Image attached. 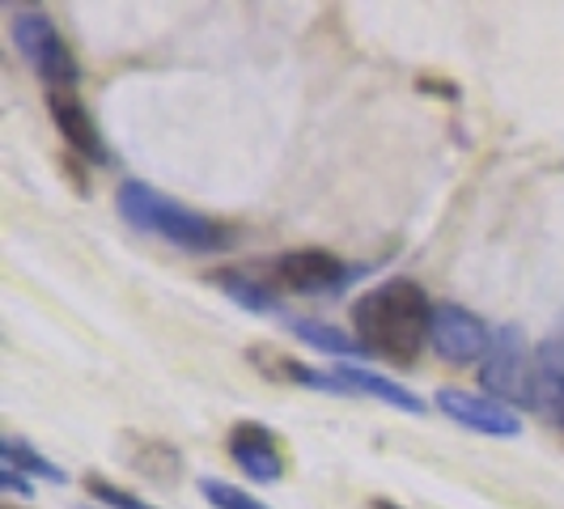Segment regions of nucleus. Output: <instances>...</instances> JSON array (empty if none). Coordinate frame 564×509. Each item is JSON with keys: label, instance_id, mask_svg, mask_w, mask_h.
<instances>
[{"label": "nucleus", "instance_id": "nucleus-15", "mask_svg": "<svg viewBox=\"0 0 564 509\" xmlns=\"http://www.w3.org/2000/svg\"><path fill=\"white\" fill-rule=\"evenodd\" d=\"M199 492H204V501L213 509H268L263 501H254L251 492H242V488H234L226 480H199Z\"/></svg>", "mask_w": 564, "mask_h": 509}, {"label": "nucleus", "instance_id": "nucleus-18", "mask_svg": "<svg viewBox=\"0 0 564 509\" xmlns=\"http://www.w3.org/2000/svg\"><path fill=\"white\" fill-rule=\"evenodd\" d=\"M373 509H399L395 501H387V497H378V501H373Z\"/></svg>", "mask_w": 564, "mask_h": 509}, {"label": "nucleus", "instance_id": "nucleus-7", "mask_svg": "<svg viewBox=\"0 0 564 509\" xmlns=\"http://www.w3.org/2000/svg\"><path fill=\"white\" fill-rule=\"evenodd\" d=\"M433 403H437L442 416H451L454 424H463V429H471V433H484V437H518V433H522L518 412L506 408V403H497L492 396L442 387Z\"/></svg>", "mask_w": 564, "mask_h": 509}, {"label": "nucleus", "instance_id": "nucleus-20", "mask_svg": "<svg viewBox=\"0 0 564 509\" xmlns=\"http://www.w3.org/2000/svg\"><path fill=\"white\" fill-rule=\"evenodd\" d=\"M4 509H9V506H4Z\"/></svg>", "mask_w": 564, "mask_h": 509}, {"label": "nucleus", "instance_id": "nucleus-5", "mask_svg": "<svg viewBox=\"0 0 564 509\" xmlns=\"http://www.w3.org/2000/svg\"><path fill=\"white\" fill-rule=\"evenodd\" d=\"M484 391L497 403H518V408H535V353L527 348L522 327H501L492 332V348L480 361Z\"/></svg>", "mask_w": 564, "mask_h": 509}, {"label": "nucleus", "instance_id": "nucleus-11", "mask_svg": "<svg viewBox=\"0 0 564 509\" xmlns=\"http://www.w3.org/2000/svg\"><path fill=\"white\" fill-rule=\"evenodd\" d=\"M332 369L339 373L348 396H369L378 399V403H387V408H395V412H408V416H421L424 412V399L412 396L408 387H399L395 378H387V373H373V369H361L352 366V361H336Z\"/></svg>", "mask_w": 564, "mask_h": 509}, {"label": "nucleus", "instance_id": "nucleus-14", "mask_svg": "<svg viewBox=\"0 0 564 509\" xmlns=\"http://www.w3.org/2000/svg\"><path fill=\"white\" fill-rule=\"evenodd\" d=\"M0 467H13L22 472L26 480H43V484H68V472L59 467L56 458H47L43 451H34L22 437H4L0 442Z\"/></svg>", "mask_w": 564, "mask_h": 509}, {"label": "nucleus", "instance_id": "nucleus-2", "mask_svg": "<svg viewBox=\"0 0 564 509\" xmlns=\"http://www.w3.org/2000/svg\"><path fill=\"white\" fill-rule=\"evenodd\" d=\"M115 208H119V217L128 226L144 229V234H153V238H162V242H170V247H178V251L187 254H221L238 242V229L234 226L213 221V217H204L196 208L162 196L158 187H149L141 178H132V183H123L115 192Z\"/></svg>", "mask_w": 564, "mask_h": 509}, {"label": "nucleus", "instance_id": "nucleus-16", "mask_svg": "<svg viewBox=\"0 0 564 509\" xmlns=\"http://www.w3.org/2000/svg\"><path fill=\"white\" fill-rule=\"evenodd\" d=\"M85 488L94 492V501L102 509H153L149 501H141V497H132V492H123L119 484L102 480V476H85Z\"/></svg>", "mask_w": 564, "mask_h": 509}, {"label": "nucleus", "instance_id": "nucleus-6", "mask_svg": "<svg viewBox=\"0 0 564 509\" xmlns=\"http://www.w3.org/2000/svg\"><path fill=\"white\" fill-rule=\"evenodd\" d=\"M429 344L437 348V357H446L451 366H476L492 348V332L476 311L458 306V302H442L433 311V332Z\"/></svg>", "mask_w": 564, "mask_h": 509}, {"label": "nucleus", "instance_id": "nucleus-8", "mask_svg": "<svg viewBox=\"0 0 564 509\" xmlns=\"http://www.w3.org/2000/svg\"><path fill=\"white\" fill-rule=\"evenodd\" d=\"M47 111H52V123H56V132L64 137V144H68L77 158L94 162V166H107V162H111L107 141H102V132H98L89 107L77 98V89H52V94H47Z\"/></svg>", "mask_w": 564, "mask_h": 509}, {"label": "nucleus", "instance_id": "nucleus-1", "mask_svg": "<svg viewBox=\"0 0 564 509\" xmlns=\"http://www.w3.org/2000/svg\"><path fill=\"white\" fill-rule=\"evenodd\" d=\"M433 302L416 281L391 277L373 284L352 302V332L369 357H387L395 366H412L433 332Z\"/></svg>", "mask_w": 564, "mask_h": 509}, {"label": "nucleus", "instance_id": "nucleus-10", "mask_svg": "<svg viewBox=\"0 0 564 509\" xmlns=\"http://www.w3.org/2000/svg\"><path fill=\"white\" fill-rule=\"evenodd\" d=\"M531 412L564 424V327L535 348V408Z\"/></svg>", "mask_w": 564, "mask_h": 509}, {"label": "nucleus", "instance_id": "nucleus-12", "mask_svg": "<svg viewBox=\"0 0 564 509\" xmlns=\"http://www.w3.org/2000/svg\"><path fill=\"white\" fill-rule=\"evenodd\" d=\"M284 332L289 336H297L302 344H311V348H318V353H327V357H339V361H361V357H369L366 344L357 336H348V332H339V327H332V323H314V318H284Z\"/></svg>", "mask_w": 564, "mask_h": 509}, {"label": "nucleus", "instance_id": "nucleus-13", "mask_svg": "<svg viewBox=\"0 0 564 509\" xmlns=\"http://www.w3.org/2000/svg\"><path fill=\"white\" fill-rule=\"evenodd\" d=\"M213 284H221V293H226L229 302H238V306H247L254 314H289L281 311V297H276V289L272 284H259L251 281L247 272H234V268H221V272H213Z\"/></svg>", "mask_w": 564, "mask_h": 509}, {"label": "nucleus", "instance_id": "nucleus-19", "mask_svg": "<svg viewBox=\"0 0 564 509\" xmlns=\"http://www.w3.org/2000/svg\"><path fill=\"white\" fill-rule=\"evenodd\" d=\"M77 509H94V506H77Z\"/></svg>", "mask_w": 564, "mask_h": 509}, {"label": "nucleus", "instance_id": "nucleus-4", "mask_svg": "<svg viewBox=\"0 0 564 509\" xmlns=\"http://www.w3.org/2000/svg\"><path fill=\"white\" fill-rule=\"evenodd\" d=\"M366 268L344 263V254L327 251V247H297L284 251L268 263V284L276 293H293V297H327L357 281Z\"/></svg>", "mask_w": 564, "mask_h": 509}, {"label": "nucleus", "instance_id": "nucleus-17", "mask_svg": "<svg viewBox=\"0 0 564 509\" xmlns=\"http://www.w3.org/2000/svg\"><path fill=\"white\" fill-rule=\"evenodd\" d=\"M0 484H4L9 492H18V497H34V480H26V476L13 472V467H0Z\"/></svg>", "mask_w": 564, "mask_h": 509}, {"label": "nucleus", "instance_id": "nucleus-9", "mask_svg": "<svg viewBox=\"0 0 564 509\" xmlns=\"http://www.w3.org/2000/svg\"><path fill=\"white\" fill-rule=\"evenodd\" d=\"M229 454L254 484H276L284 476V451L276 433L259 421H238L229 429Z\"/></svg>", "mask_w": 564, "mask_h": 509}, {"label": "nucleus", "instance_id": "nucleus-3", "mask_svg": "<svg viewBox=\"0 0 564 509\" xmlns=\"http://www.w3.org/2000/svg\"><path fill=\"white\" fill-rule=\"evenodd\" d=\"M9 39L22 52V59L34 68V77L47 85V94L52 89H77L82 68H77V56H73L68 39L59 34L52 13H43V9H18L13 22H9Z\"/></svg>", "mask_w": 564, "mask_h": 509}]
</instances>
